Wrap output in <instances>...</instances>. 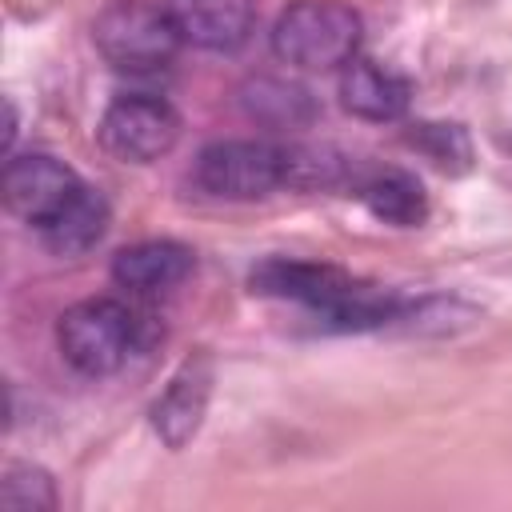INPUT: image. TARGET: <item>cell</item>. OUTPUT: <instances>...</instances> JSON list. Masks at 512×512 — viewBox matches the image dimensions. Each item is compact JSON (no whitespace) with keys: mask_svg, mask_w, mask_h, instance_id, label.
I'll list each match as a JSON object with an SVG mask.
<instances>
[{"mask_svg":"<svg viewBox=\"0 0 512 512\" xmlns=\"http://www.w3.org/2000/svg\"><path fill=\"white\" fill-rule=\"evenodd\" d=\"M156 340L152 316L128 308L112 296H92L60 312L56 320V348L80 376H112L120 372L136 352H144Z\"/></svg>","mask_w":512,"mask_h":512,"instance_id":"cell-1","label":"cell"},{"mask_svg":"<svg viewBox=\"0 0 512 512\" xmlns=\"http://www.w3.org/2000/svg\"><path fill=\"white\" fill-rule=\"evenodd\" d=\"M360 44L364 20L348 0H292L272 24V56L300 72L344 68Z\"/></svg>","mask_w":512,"mask_h":512,"instance_id":"cell-2","label":"cell"},{"mask_svg":"<svg viewBox=\"0 0 512 512\" xmlns=\"http://www.w3.org/2000/svg\"><path fill=\"white\" fill-rule=\"evenodd\" d=\"M92 44L116 72L152 76L172 64L184 40L168 8H156L148 0H120L92 20Z\"/></svg>","mask_w":512,"mask_h":512,"instance_id":"cell-3","label":"cell"},{"mask_svg":"<svg viewBox=\"0 0 512 512\" xmlns=\"http://www.w3.org/2000/svg\"><path fill=\"white\" fill-rule=\"evenodd\" d=\"M248 288L256 296L292 300L304 304L324 332L344 316V308L368 288V280H356L352 272L324 264V260H292V256H268L248 272Z\"/></svg>","mask_w":512,"mask_h":512,"instance_id":"cell-4","label":"cell"},{"mask_svg":"<svg viewBox=\"0 0 512 512\" xmlns=\"http://www.w3.org/2000/svg\"><path fill=\"white\" fill-rule=\"evenodd\" d=\"M192 180L216 200H260L288 180L284 144L268 140H212L192 164Z\"/></svg>","mask_w":512,"mask_h":512,"instance_id":"cell-5","label":"cell"},{"mask_svg":"<svg viewBox=\"0 0 512 512\" xmlns=\"http://www.w3.org/2000/svg\"><path fill=\"white\" fill-rule=\"evenodd\" d=\"M100 148L112 160L124 164H152L160 156H168L180 140V112L152 92H124L116 96L96 128Z\"/></svg>","mask_w":512,"mask_h":512,"instance_id":"cell-6","label":"cell"},{"mask_svg":"<svg viewBox=\"0 0 512 512\" xmlns=\"http://www.w3.org/2000/svg\"><path fill=\"white\" fill-rule=\"evenodd\" d=\"M80 188H84V180L64 160H56L52 152H20V156H8L4 176H0L4 208L12 216L28 220L32 228H40L44 220H52Z\"/></svg>","mask_w":512,"mask_h":512,"instance_id":"cell-7","label":"cell"},{"mask_svg":"<svg viewBox=\"0 0 512 512\" xmlns=\"http://www.w3.org/2000/svg\"><path fill=\"white\" fill-rule=\"evenodd\" d=\"M212 384H216V364L208 352H196L188 356L164 384V392L152 400L148 408V420H152V432L168 444V448H184L200 424H204V412H208V400H212Z\"/></svg>","mask_w":512,"mask_h":512,"instance_id":"cell-8","label":"cell"},{"mask_svg":"<svg viewBox=\"0 0 512 512\" xmlns=\"http://www.w3.org/2000/svg\"><path fill=\"white\" fill-rule=\"evenodd\" d=\"M180 40L200 52H240L256 32V0H168Z\"/></svg>","mask_w":512,"mask_h":512,"instance_id":"cell-9","label":"cell"},{"mask_svg":"<svg viewBox=\"0 0 512 512\" xmlns=\"http://www.w3.org/2000/svg\"><path fill=\"white\" fill-rule=\"evenodd\" d=\"M340 104L356 120L392 124L412 108V80L404 72H396L392 64L356 56L340 72Z\"/></svg>","mask_w":512,"mask_h":512,"instance_id":"cell-10","label":"cell"},{"mask_svg":"<svg viewBox=\"0 0 512 512\" xmlns=\"http://www.w3.org/2000/svg\"><path fill=\"white\" fill-rule=\"evenodd\" d=\"M196 272V252L180 240H140L112 256V280L132 296H164Z\"/></svg>","mask_w":512,"mask_h":512,"instance_id":"cell-11","label":"cell"},{"mask_svg":"<svg viewBox=\"0 0 512 512\" xmlns=\"http://www.w3.org/2000/svg\"><path fill=\"white\" fill-rule=\"evenodd\" d=\"M240 112L272 132H300L320 116L316 96L284 76H252L240 84Z\"/></svg>","mask_w":512,"mask_h":512,"instance_id":"cell-12","label":"cell"},{"mask_svg":"<svg viewBox=\"0 0 512 512\" xmlns=\"http://www.w3.org/2000/svg\"><path fill=\"white\" fill-rule=\"evenodd\" d=\"M108 224H112V208H108L104 192L92 188V184H84V188H80L52 220H44L36 232H40L44 248L56 252V256H84V252H92V248L104 240Z\"/></svg>","mask_w":512,"mask_h":512,"instance_id":"cell-13","label":"cell"},{"mask_svg":"<svg viewBox=\"0 0 512 512\" xmlns=\"http://www.w3.org/2000/svg\"><path fill=\"white\" fill-rule=\"evenodd\" d=\"M360 204L392 228H420L428 220V192L408 168H372L368 176L356 180Z\"/></svg>","mask_w":512,"mask_h":512,"instance_id":"cell-14","label":"cell"},{"mask_svg":"<svg viewBox=\"0 0 512 512\" xmlns=\"http://www.w3.org/2000/svg\"><path fill=\"white\" fill-rule=\"evenodd\" d=\"M404 144L416 148L424 160H432L448 176H464L472 168V136L456 120H416L404 132Z\"/></svg>","mask_w":512,"mask_h":512,"instance_id":"cell-15","label":"cell"},{"mask_svg":"<svg viewBox=\"0 0 512 512\" xmlns=\"http://www.w3.org/2000/svg\"><path fill=\"white\" fill-rule=\"evenodd\" d=\"M284 156H288V180L284 184L300 188V192L336 188L348 176V160L336 148H324V144H288Z\"/></svg>","mask_w":512,"mask_h":512,"instance_id":"cell-16","label":"cell"},{"mask_svg":"<svg viewBox=\"0 0 512 512\" xmlns=\"http://www.w3.org/2000/svg\"><path fill=\"white\" fill-rule=\"evenodd\" d=\"M0 504L8 512H52L56 508V480L48 468L12 460L0 480Z\"/></svg>","mask_w":512,"mask_h":512,"instance_id":"cell-17","label":"cell"},{"mask_svg":"<svg viewBox=\"0 0 512 512\" xmlns=\"http://www.w3.org/2000/svg\"><path fill=\"white\" fill-rule=\"evenodd\" d=\"M12 140H16V104L8 100V132H4V148H12Z\"/></svg>","mask_w":512,"mask_h":512,"instance_id":"cell-18","label":"cell"},{"mask_svg":"<svg viewBox=\"0 0 512 512\" xmlns=\"http://www.w3.org/2000/svg\"><path fill=\"white\" fill-rule=\"evenodd\" d=\"M500 144H504V152H508V156H512V132H508V136H504V140H500Z\"/></svg>","mask_w":512,"mask_h":512,"instance_id":"cell-19","label":"cell"}]
</instances>
